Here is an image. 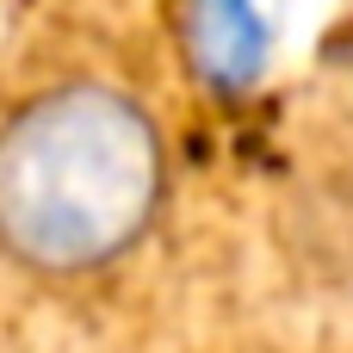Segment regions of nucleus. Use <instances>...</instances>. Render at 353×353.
Returning <instances> with one entry per match:
<instances>
[{
  "label": "nucleus",
  "instance_id": "1",
  "mask_svg": "<svg viewBox=\"0 0 353 353\" xmlns=\"http://www.w3.org/2000/svg\"><path fill=\"white\" fill-rule=\"evenodd\" d=\"M161 199L155 124L105 87L37 99L0 130V242L31 267H93L143 236Z\"/></svg>",
  "mask_w": 353,
  "mask_h": 353
},
{
  "label": "nucleus",
  "instance_id": "2",
  "mask_svg": "<svg viewBox=\"0 0 353 353\" xmlns=\"http://www.w3.org/2000/svg\"><path fill=\"white\" fill-rule=\"evenodd\" d=\"M186 43H192V62L211 81H223V87L248 81L261 68V56H267V31L242 6H199V12H186Z\"/></svg>",
  "mask_w": 353,
  "mask_h": 353
},
{
  "label": "nucleus",
  "instance_id": "3",
  "mask_svg": "<svg viewBox=\"0 0 353 353\" xmlns=\"http://www.w3.org/2000/svg\"><path fill=\"white\" fill-rule=\"evenodd\" d=\"M298 254H310L323 279L353 285V174L316 180V192L304 199V236H298Z\"/></svg>",
  "mask_w": 353,
  "mask_h": 353
}]
</instances>
